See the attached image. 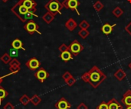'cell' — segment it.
Instances as JSON below:
<instances>
[{
    "label": "cell",
    "instance_id": "cell-25",
    "mask_svg": "<svg viewBox=\"0 0 131 109\" xmlns=\"http://www.w3.org/2000/svg\"><path fill=\"white\" fill-rule=\"evenodd\" d=\"M104 4L100 2V1H97L94 4V8L97 11H101L103 8H104Z\"/></svg>",
    "mask_w": 131,
    "mask_h": 109
},
{
    "label": "cell",
    "instance_id": "cell-37",
    "mask_svg": "<svg viewBox=\"0 0 131 109\" xmlns=\"http://www.w3.org/2000/svg\"><path fill=\"white\" fill-rule=\"evenodd\" d=\"M3 79H4V77H3V76H0V84L2 83V81H3Z\"/></svg>",
    "mask_w": 131,
    "mask_h": 109
},
{
    "label": "cell",
    "instance_id": "cell-40",
    "mask_svg": "<svg viewBox=\"0 0 131 109\" xmlns=\"http://www.w3.org/2000/svg\"><path fill=\"white\" fill-rule=\"evenodd\" d=\"M2 1L3 2H7L8 0H2Z\"/></svg>",
    "mask_w": 131,
    "mask_h": 109
},
{
    "label": "cell",
    "instance_id": "cell-18",
    "mask_svg": "<svg viewBox=\"0 0 131 109\" xmlns=\"http://www.w3.org/2000/svg\"><path fill=\"white\" fill-rule=\"evenodd\" d=\"M42 19L47 23V24H50L54 19V15H52L51 13H50L49 11L46 12L43 16H42Z\"/></svg>",
    "mask_w": 131,
    "mask_h": 109
},
{
    "label": "cell",
    "instance_id": "cell-33",
    "mask_svg": "<svg viewBox=\"0 0 131 109\" xmlns=\"http://www.w3.org/2000/svg\"><path fill=\"white\" fill-rule=\"evenodd\" d=\"M9 65H10V66H20L21 63L16 58H14L11 60V62L9 63Z\"/></svg>",
    "mask_w": 131,
    "mask_h": 109
},
{
    "label": "cell",
    "instance_id": "cell-15",
    "mask_svg": "<svg viewBox=\"0 0 131 109\" xmlns=\"http://www.w3.org/2000/svg\"><path fill=\"white\" fill-rule=\"evenodd\" d=\"M116 24H114V25H111L109 23H106L104 24L102 27H101V31L102 32L106 34V35H109L110 34L112 33L113 30H114V27H115Z\"/></svg>",
    "mask_w": 131,
    "mask_h": 109
},
{
    "label": "cell",
    "instance_id": "cell-11",
    "mask_svg": "<svg viewBox=\"0 0 131 109\" xmlns=\"http://www.w3.org/2000/svg\"><path fill=\"white\" fill-rule=\"evenodd\" d=\"M121 102L125 106H130L131 105V90L128 89L123 96L121 99Z\"/></svg>",
    "mask_w": 131,
    "mask_h": 109
},
{
    "label": "cell",
    "instance_id": "cell-10",
    "mask_svg": "<svg viewBox=\"0 0 131 109\" xmlns=\"http://www.w3.org/2000/svg\"><path fill=\"white\" fill-rule=\"evenodd\" d=\"M19 1L28 10H33L35 11H37L36 9L37 3L35 0H19Z\"/></svg>",
    "mask_w": 131,
    "mask_h": 109
},
{
    "label": "cell",
    "instance_id": "cell-39",
    "mask_svg": "<svg viewBox=\"0 0 131 109\" xmlns=\"http://www.w3.org/2000/svg\"><path fill=\"white\" fill-rule=\"evenodd\" d=\"M129 66V68H130V69L131 70V63H129V66Z\"/></svg>",
    "mask_w": 131,
    "mask_h": 109
},
{
    "label": "cell",
    "instance_id": "cell-31",
    "mask_svg": "<svg viewBox=\"0 0 131 109\" xmlns=\"http://www.w3.org/2000/svg\"><path fill=\"white\" fill-rule=\"evenodd\" d=\"M9 53H10L9 55H10L12 57H16L18 56V50H15V49H14V48L10 49Z\"/></svg>",
    "mask_w": 131,
    "mask_h": 109
},
{
    "label": "cell",
    "instance_id": "cell-16",
    "mask_svg": "<svg viewBox=\"0 0 131 109\" xmlns=\"http://www.w3.org/2000/svg\"><path fill=\"white\" fill-rule=\"evenodd\" d=\"M11 45H12V47L14 48V49H15V50H25V49L24 47H23V44H22L21 40H20L19 39H15V40L12 42Z\"/></svg>",
    "mask_w": 131,
    "mask_h": 109
},
{
    "label": "cell",
    "instance_id": "cell-4",
    "mask_svg": "<svg viewBox=\"0 0 131 109\" xmlns=\"http://www.w3.org/2000/svg\"><path fill=\"white\" fill-rule=\"evenodd\" d=\"M84 46L78 40H73L69 45V50L74 56L79 55L84 50Z\"/></svg>",
    "mask_w": 131,
    "mask_h": 109
},
{
    "label": "cell",
    "instance_id": "cell-29",
    "mask_svg": "<svg viewBox=\"0 0 131 109\" xmlns=\"http://www.w3.org/2000/svg\"><path fill=\"white\" fill-rule=\"evenodd\" d=\"M96 109H109V108H108V104H107V102L103 101V102H101V104L98 106H97Z\"/></svg>",
    "mask_w": 131,
    "mask_h": 109
},
{
    "label": "cell",
    "instance_id": "cell-38",
    "mask_svg": "<svg viewBox=\"0 0 131 109\" xmlns=\"http://www.w3.org/2000/svg\"><path fill=\"white\" fill-rule=\"evenodd\" d=\"M126 109H131V105H130V106H127Z\"/></svg>",
    "mask_w": 131,
    "mask_h": 109
},
{
    "label": "cell",
    "instance_id": "cell-20",
    "mask_svg": "<svg viewBox=\"0 0 131 109\" xmlns=\"http://www.w3.org/2000/svg\"><path fill=\"white\" fill-rule=\"evenodd\" d=\"M8 96V92L2 86H0V105H2V101L5 99H6Z\"/></svg>",
    "mask_w": 131,
    "mask_h": 109
},
{
    "label": "cell",
    "instance_id": "cell-3",
    "mask_svg": "<svg viewBox=\"0 0 131 109\" xmlns=\"http://www.w3.org/2000/svg\"><path fill=\"white\" fill-rule=\"evenodd\" d=\"M63 8L64 6L62 3H61L58 0H49L45 5V8L54 16L57 14H61V11Z\"/></svg>",
    "mask_w": 131,
    "mask_h": 109
},
{
    "label": "cell",
    "instance_id": "cell-12",
    "mask_svg": "<svg viewBox=\"0 0 131 109\" xmlns=\"http://www.w3.org/2000/svg\"><path fill=\"white\" fill-rule=\"evenodd\" d=\"M107 104H108V108H109V109H123L122 105L120 104L119 102L116 99H114V98L111 99L107 102Z\"/></svg>",
    "mask_w": 131,
    "mask_h": 109
},
{
    "label": "cell",
    "instance_id": "cell-9",
    "mask_svg": "<svg viewBox=\"0 0 131 109\" xmlns=\"http://www.w3.org/2000/svg\"><path fill=\"white\" fill-rule=\"evenodd\" d=\"M54 107L56 109H69L71 108V105L65 98H61L54 104Z\"/></svg>",
    "mask_w": 131,
    "mask_h": 109
},
{
    "label": "cell",
    "instance_id": "cell-6",
    "mask_svg": "<svg viewBox=\"0 0 131 109\" xmlns=\"http://www.w3.org/2000/svg\"><path fill=\"white\" fill-rule=\"evenodd\" d=\"M24 28L25 29V31L27 32H28L30 34H33L35 32L38 33L39 34H41V33L38 31L39 29V26L33 21V20H30L28 22H27L25 25H24Z\"/></svg>",
    "mask_w": 131,
    "mask_h": 109
},
{
    "label": "cell",
    "instance_id": "cell-24",
    "mask_svg": "<svg viewBox=\"0 0 131 109\" xmlns=\"http://www.w3.org/2000/svg\"><path fill=\"white\" fill-rule=\"evenodd\" d=\"M0 60L5 63V64H8L11 60H12V57L8 54V53H4L1 57H0Z\"/></svg>",
    "mask_w": 131,
    "mask_h": 109
},
{
    "label": "cell",
    "instance_id": "cell-22",
    "mask_svg": "<svg viewBox=\"0 0 131 109\" xmlns=\"http://www.w3.org/2000/svg\"><path fill=\"white\" fill-rule=\"evenodd\" d=\"M112 14L116 17V18H120L124 14V10L120 8V7H116L113 11H112Z\"/></svg>",
    "mask_w": 131,
    "mask_h": 109
},
{
    "label": "cell",
    "instance_id": "cell-17",
    "mask_svg": "<svg viewBox=\"0 0 131 109\" xmlns=\"http://www.w3.org/2000/svg\"><path fill=\"white\" fill-rule=\"evenodd\" d=\"M126 76H127V74H126V73L124 71V70L123 69H119V70H117L116 72H115V73H114V77L118 80V81H122V80H124L125 78H126Z\"/></svg>",
    "mask_w": 131,
    "mask_h": 109
},
{
    "label": "cell",
    "instance_id": "cell-19",
    "mask_svg": "<svg viewBox=\"0 0 131 109\" xmlns=\"http://www.w3.org/2000/svg\"><path fill=\"white\" fill-rule=\"evenodd\" d=\"M41 99L37 94L34 95L31 98H30V102L33 104V105L35 106H38L41 103Z\"/></svg>",
    "mask_w": 131,
    "mask_h": 109
},
{
    "label": "cell",
    "instance_id": "cell-21",
    "mask_svg": "<svg viewBox=\"0 0 131 109\" xmlns=\"http://www.w3.org/2000/svg\"><path fill=\"white\" fill-rule=\"evenodd\" d=\"M19 102H20V103H21L23 106H27L28 104L30 102V98H29L26 94H24V95L19 99Z\"/></svg>",
    "mask_w": 131,
    "mask_h": 109
},
{
    "label": "cell",
    "instance_id": "cell-7",
    "mask_svg": "<svg viewBox=\"0 0 131 109\" xmlns=\"http://www.w3.org/2000/svg\"><path fill=\"white\" fill-rule=\"evenodd\" d=\"M34 76L40 83H43L49 77V73L46 71L45 69H44L43 67H40Z\"/></svg>",
    "mask_w": 131,
    "mask_h": 109
},
{
    "label": "cell",
    "instance_id": "cell-26",
    "mask_svg": "<svg viewBox=\"0 0 131 109\" xmlns=\"http://www.w3.org/2000/svg\"><path fill=\"white\" fill-rule=\"evenodd\" d=\"M20 70H21V67L19 66H12L9 67V70L12 75L18 73L20 71Z\"/></svg>",
    "mask_w": 131,
    "mask_h": 109
},
{
    "label": "cell",
    "instance_id": "cell-35",
    "mask_svg": "<svg viewBox=\"0 0 131 109\" xmlns=\"http://www.w3.org/2000/svg\"><path fill=\"white\" fill-rule=\"evenodd\" d=\"M77 109H88V107L84 102H81L77 106Z\"/></svg>",
    "mask_w": 131,
    "mask_h": 109
},
{
    "label": "cell",
    "instance_id": "cell-36",
    "mask_svg": "<svg viewBox=\"0 0 131 109\" xmlns=\"http://www.w3.org/2000/svg\"><path fill=\"white\" fill-rule=\"evenodd\" d=\"M125 31H127V32L131 35V21L125 27Z\"/></svg>",
    "mask_w": 131,
    "mask_h": 109
},
{
    "label": "cell",
    "instance_id": "cell-14",
    "mask_svg": "<svg viewBox=\"0 0 131 109\" xmlns=\"http://www.w3.org/2000/svg\"><path fill=\"white\" fill-rule=\"evenodd\" d=\"M61 59L62 60V61L64 62H68L71 60L74 59V55L71 53V52L70 50H67L64 52H62L60 55Z\"/></svg>",
    "mask_w": 131,
    "mask_h": 109
},
{
    "label": "cell",
    "instance_id": "cell-28",
    "mask_svg": "<svg viewBox=\"0 0 131 109\" xmlns=\"http://www.w3.org/2000/svg\"><path fill=\"white\" fill-rule=\"evenodd\" d=\"M73 76H72V74L70 73V72H68V71H66L63 75H62V79L64 80V82L66 83L69 79H71V77H72Z\"/></svg>",
    "mask_w": 131,
    "mask_h": 109
},
{
    "label": "cell",
    "instance_id": "cell-8",
    "mask_svg": "<svg viewBox=\"0 0 131 109\" xmlns=\"http://www.w3.org/2000/svg\"><path fill=\"white\" fill-rule=\"evenodd\" d=\"M25 66L31 70H35L40 67L41 63L35 57H32L25 63Z\"/></svg>",
    "mask_w": 131,
    "mask_h": 109
},
{
    "label": "cell",
    "instance_id": "cell-41",
    "mask_svg": "<svg viewBox=\"0 0 131 109\" xmlns=\"http://www.w3.org/2000/svg\"><path fill=\"white\" fill-rule=\"evenodd\" d=\"M127 1H128V2H129L130 3H131V0H127Z\"/></svg>",
    "mask_w": 131,
    "mask_h": 109
},
{
    "label": "cell",
    "instance_id": "cell-1",
    "mask_svg": "<svg viewBox=\"0 0 131 109\" xmlns=\"http://www.w3.org/2000/svg\"><path fill=\"white\" fill-rule=\"evenodd\" d=\"M106 79L107 76L97 66H94L81 76V79L84 83H89L94 89H97Z\"/></svg>",
    "mask_w": 131,
    "mask_h": 109
},
{
    "label": "cell",
    "instance_id": "cell-27",
    "mask_svg": "<svg viewBox=\"0 0 131 109\" xmlns=\"http://www.w3.org/2000/svg\"><path fill=\"white\" fill-rule=\"evenodd\" d=\"M79 27L81 29H88V28L90 27V24L86 20H83L79 24Z\"/></svg>",
    "mask_w": 131,
    "mask_h": 109
},
{
    "label": "cell",
    "instance_id": "cell-5",
    "mask_svg": "<svg viewBox=\"0 0 131 109\" xmlns=\"http://www.w3.org/2000/svg\"><path fill=\"white\" fill-rule=\"evenodd\" d=\"M62 5L64 8L71 9V11H75L77 14L80 15V12L78 9L80 5V2L78 0H64Z\"/></svg>",
    "mask_w": 131,
    "mask_h": 109
},
{
    "label": "cell",
    "instance_id": "cell-32",
    "mask_svg": "<svg viewBox=\"0 0 131 109\" xmlns=\"http://www.w3.org/2000/svg\"><path fill=\"white\" fill-rule=\"evenodd\" d=\"M76 83V79L74 78V76H72L71 79H69L67 82H66V84L69 86V87H71L72 86H74Z\"/></svg>",
    "mask_w": 131,
    "mask_h": 109
},
{
    "label": "cell",
    "instance_id": "cell-23",
    "mask_svg": "<svg viewBox=\"0 0 131 109\" xmlns=\"http://www.w3.org/2000/svg\"><path fill=\"white\" fill-rule=\"evenodd\" d=\"M78 35L81 38L84 40L90 35V32L88 29H81V31H78Z\"/></svg>",
    "mask_w": 131,
    "mask_h": 109
},
{
    "label": "cell",
    "instance_id": "cell-13",
    "mask_svg": "<svg viewBox=\"0 0 131 109\" xmlns=\"http://www.w3.org/2000/svg\"><path fill=\"white\" fill-rule=\"evenodd\" d=\"M78 26V23L76 22V21L73 18H69L66 22H65V27L66 28L70 31H73Z\"/></svg>",
    "mask_w": 131,
    "mask_h": 109
},
{
    "label": "cell",
    "instance_id": "cell-34",
    "mask_svg": "<svg viewBox=\"0 0 131 109\" xmlns=\"http://www.w3.org/2000/svg\"><path fill=\"white\" fill-rule=\"evenodd\" d=\"M3 109H15V105H13L11 102H7L4 105Z\"/></svg>",
    "mask_w": 131,
    "mask_h": 109
},
{
    "label": "cell",
    "instance_id": "cell-30",
    "mask_svg": "<svg viewBox=\"0 0 131 109\" xmlns=\"http://www.w3.org/2000/svg\"><path fill=\"white\" fill-rule=\"evenodd\" d=\"M58 50L61 53L62 52H64V51H67V50H69V46H68L67 44H62L59 47H58Z\"/></svg>",
    "mask_w": 131,
    "mask_h": 109
},
{
    "label": "cell",
    "instance_id": "cell-2",
    "mask_svg": "<svg viewBox=\"0 0 131 109\" xmlns=\"http://www.w3.org/2000/svg\"><path fill=\"white\" fill-rule=\"evenodd\" d=\"M12 11L19 18V20L22 22H25L27 21L26 19V15L28 11H29L26 7H25L20 1H18L12 8Z\"/></svg>",
    "mask_w": 131,
    "mask_h": 109
}]
</instances>
